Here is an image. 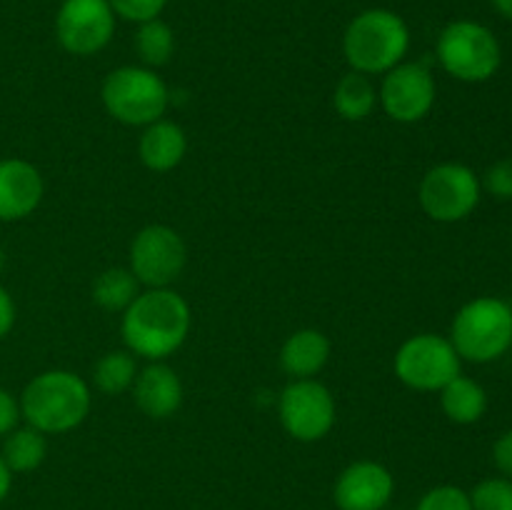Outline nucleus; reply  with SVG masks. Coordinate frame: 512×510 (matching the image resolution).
Wrapping results in <instances>:
<instances>
[{"mask_svg":"<svg viewBox=\"0 0 512 510\" xmlns=\"http://www.w3.org/2000/svg\"><path fill=\"white\" fill-rule=\"evenodd\" d=\"M410 50V28L398 13L370 8L355 15L343 35L345 60L363 75H385L405 60Z\"/></svg>","mask_w":512,"mask_h":510,"instance_id":"obj_3","label":"nucleus"},{"mask_svg":"<svg viewBox=\"0 0 512 510\" xmlns=\"http://www.w3.org/2000/svg\"><path fill=\"white\" fill-rule=\"evenodd\" d=\"M485 190L498 200H512V158L490 165L485 173Z\"/></svg>","mask_w":512,"mask_h":510,"instance_id":"obj_27","label":"nucleus"},{"mask_svg":"<svg viewBox=\"0 0 512 510\" xmlns=\"http://www.w3.org/2000/svg\"><path fill=\"white\" fill-rule=\"evenodd\" d=\"M438 85L425 63H400L383 75L378 103L395 123H420L435 105Z\"/></svg>","mask_w":512,"mask_h":510,"instance_id":"obj_11","label":"nucleus"},{"mask_svg":"<svg viewBox=\"0 0 512 510\" xmlns=\"http://www.w3.org/2000/svg\"><path fill=\"white\" fill-rule=\"evenodd\" d=\"M188 263V245L170 225H145L130 243V270L145 288H170Z\"/></svg>","mask_w":512,"mask_h":510,"instance_id":"obj_9","label":"nucleus"},{"mask_svg":"<svg viewBox=\"0 0 512 510\" xmlns=\"http://www.w3.org/2000/svg\"><path fill=\"white\" fill-rule=\"evenodd\" d=\"M450 343L468 363L500 360L512 348V305L495 295L473 298L453 318Z\"/></svg>","mask_w":512,"mask_h":510,"instance_id":"obj_4","label":"nucleus"},{"mask_svg":"<svg viewBox=\"0 0 512 510\" xmlns=\"http://www.w3.org/2000/svg\"><path fill=\"white\" fill-rule=\"evenodd\" d=\"M0 455H3L5 465H8L13 475L30 473V470H38L43 465L45 455H48V440L33 425L15 428L13 433L5 435L3 453Z\"/></svg>","mask_w":512,"mask_h":510,"instance_id":"obj_20","label":"nucleus"},{"mask_svg":"<svg viewBox=\"0 0 512 510\" xmlns=\"http://www.w3.org/2000/svg\"><path fill=\"white\" fill-rule=\"evenodd\" d=\"M10 485H13V473H10V468H8V465H5L3 455H0V503H3V500L8 498Z\"/></svg>","mask_w":512,"mask_h":510,"instance_id":"obj_31","label":"nucleus"},{"mask_svg":"<svg viewBox=\"0 0 512 510\" xmlns=\"http://www.w3.org/2000/svg\"><path fill=\"white\" fill-rule=\"evenodd\" d=\"M483 183L463 163H440L423 175L418 200L423 213L435 223H460L475 213Z\"/></svg>","mask_w":512,"mask_h":510,"instance_id":"obj_8","label":"nucleus"},{"mask_svg":"<svg viewBox=\"0 0 512 510\" xmlns=\"http://www.w3.org/2000/svg\"><path fill=\"white\" fill-rule=\"evenodd\" d=\"M135 50H138L145 68L150 70L170 63V58H173L175 53L173 28L160 18L148 20V23H140L138 33H135Z\"/></svg>","mask_w":512,"mask_h":510,"instance_id":"obj_23","label":"nucleus"},{"mask_svg":"<svg viewBox=\"0 0 512 510\" xmlns=\"http://www.w3.org/2000/svg\"><path fill=\"white\" fill-rule=\"evenodd\" d=\"M13 325H15V300L13 295L0 285V338H5V335L10 333Z\"/></svg>","mask_w":512,"mask_h":510,"instance_id":"obj_30","label":"nucleus"},{"mask_svg":"<svg viewBox=\"0 0 512 510\" xmlns=\"http://www.w3.org/2000/svg\"><path fill=\"white\" fill-rule=\"evenodd\" d=\"M100 98L110 118L133 128H145L163 118L170 93L165 80L155 70L123 65L105 75Z\"/></svg>","mask_w":512,"mask_h":510,"instance_id":"obj_6","label":"nucleus"},{"mask_svg":"<svg viewBox=\"0 0 512 510\" xmlns=\"http://www.w3.org/2000/svg\"><path fill=\"white\" fill-rule=\"evenodd\" d=\"M493 460H495V468L503 473V478L512 480V428L505 430L493 445Z\"/></svg>","mask_w":512,"mask_h":510,"instance_id":"obj_29","label":"nucleus"},{"mask_svg":"<svg viewBox=\"0 0 512 510\" xmlns=\"http://www.w3.org/2000/svg\"><path fill=\"white\" fill-rule=\"evenodd\" d=\"M395 478L378 460H355L338 475L333 498L338 510H385L393 500Z\"/></svg>","mask_w":512,"mask_h":510,"instance_id":"obj_13","label":"nucleus"},{"mask_svg":"<svg viewBox=\"0 0 512 510\" xmlns=\"http://www.w3.org/2000/svg\"><path fill=\"white\" fill-rule=\"evenodd\" d=\"M140 295V283L130 268H108L95 278L93 300L108 313H125Z\"/></svg>","mask_w":512,"mask_h":510,"instance_id":"obj_21","label":"nucleus"},{"mask_svg":"<svg viewBox=\"0 0 512 510\" xmlns=\"http://www.w3.org/2000/svg\"><path fill=\"white\" fill-rule=\"evenodd\" d=\"M328 335L315 328L295 330L280 348V368L293 380L315 378L330 360Z\"/></svg>","mask_w":512,"mask_h":510,"instance_id":"obj_17","label":"nucleus"},{"mask_svg":"<svg viewBox=\"0 0 512 510\" xmlns=\"http://www.w3.org/2000/svg\"><path fill=\"white\" fill-rule=\"evenodd\" d=\"M115 18H123L128 23H148V20L160 18L168 0H108Z\"/></svg>","mask_w":512,"mask_h":510,"instance_id":"obj_26","label":"nucleus"},{"mask_svg":"<svg viewBox=\"0 0 512 510\" xmlns=\"http://www.w3.org/2000/svg\"><path fill=\"white\" fill-rule=\"evenodd\" d=\"M133 393L135 405L153 420L170 418L183 405L180 375L170 365H165L163 360H155L148 368L140 370L133 383Z\"/></svg>","mask_w":512,"mask_h":510,"instance_id":"obj_15","label":"nucleus"},{"mask_svg":"<svg viewBox=\"0 0 512 510\" xmlns=\"http://www.w3.org/2000/svg\"><path fill=\"white\" fill-rule=\"evenodd\" d=\"M415 510H473L470 493L458 485H435L420 498Z\"/></svg>","mask_w":512,"mask_h":510,"instance_id":"obj_25","label":"nucleus"},{"mask_svg":"<svg viewBox=\"0 0 512 510\" xmlns=\"http://www.w3.org/2000/svg\"><path fill=\"white\" fill-rule=\"evenodd\" d=\"M493 8L498 10L505 20H512V0H493Z\"/></svg>","mask_w":512,"mask_h":510,"instance_id":"obj_32","label":"nucleus"},{"mask_svg":"<svg viewBox=\"0 0 512 510\" xmlns=\"http://www.w3.org/2000/svg\"><path fill=\"white\" fill-rule=\"evenodd\" d=\"M473 510H512V480L488 478L470 493Z\"/></svg>","mask_w":512,"mask_h":510,"instance_id":"obj_24","label":"nucleus"},{"mask_svg":"<svg viewBox=\"0 0 512 510\" xmlns=\"http://www.w3.org/2000/svg\"><path fill=\"white\" fill-rule=\"evenodd\" d=\"M333 105L340 118L350 120V123H360V120L373 115L375 105H378V88L373 85L370 75L350 70L335 85Z\"/></svg>","mask_w":512,"mask_h":510,"instance_id":"obj_19","label":"nucleus"},{"mask_svg":"<svg viewBox=\"0 0 512 510\" xmlns=\"http://www.w3.org/2000/svg\"><path fill=\"white\" fill-rule=\"evenodd\" d=\"M138 378V363L130 350H110L95 363L93 383L100 393L120 395L133 388Z\"/></svg>","mask_w":512,"mask_h":510,"instance_id":"obj_22","label":"nucleus"},{"mask_svg":"<svg viewBox=\"0 0 512 510\" xmlns=\"http://www.w3.org/2000/svg\"><path fill=\"white\" fill-rule=\"evenodd\" d=\"M460 365L463 360L450 338L438 333L413 335L400 345L393 360L400 383L420 393H440L450 380L458 378Z\"/></svg>","mask_w":512,"mask_h":510,"instance_id":"obj_7","label":"nucleus"},{"mask_svg":"<svg viewBox=\"0 0 512 510\" xmlns=\"http://www.w3.org/2000/svg\"><path fill=\"white\" fill-rule=\"evenodd\" d=\"M123 340L133 355L165 360L183 348L190 333V305L170 288H148L123 313Z\"/></svg>","mask_w":512,"mask_h":510,"instance_id":"obj_1","label":"nucleus"},{"mask_svg":"<svg viewBox=\"0 0 512 510\" xmlns=\"http://www.w3.org/2000/svg\"><path fill=\"white\" fill-rule=\"evenodd\" d=\"M185 153H188V138L178 123L160 118L145 125L138 143V155L145 168L153 173H168L183 163Z\"/></svg>","mask_w":512,"mask_h":510,"instance_id":"obj_16","label":"nucleus"},{"mask_svg":"<svg viewBox=\"0 0 512 510\" xmlns=\"http://www.w3.org/2000/svg\"><path fill=\"white\" fill-rule=\"evenodd\" d=\"M43 193V175L33 163L23 158L0 160V223H13L33 215Z\"/></svg>","mask_w":512,"mask_h":510,"instance_id":"obj_14","label":"nucleus"},{"mask_svg":"<svg viewBox=\"0 0 512 510\" xmlns=\"http://www.w3.org/2000/svg\"><path fill=\"white\" fill-rule=\"evenodd\" d=\"M5 268V255H3V250H0V270Z\"/></svg>","mask_w":512,"mask_h":510,"instance_id":"obj_33","label":"nucleus"},{"mask_svg":"<svg viewBox=\"0 0 512 510\" xmlns=\"http://www.w3.org/2000/svg\"><path fill=\"white\" fill-rule=\"evenodd\" d=\"M20 415V400H15V395L10 390L0 388V438L8 433H13L18 428Z\"/></svg>","mask_w":512,"mask_h":510,"instance_id":"obj_28","label":"nucleus"},{"mask_svg":"<svg viewBox=\"0 0 512 510\" xmlns=\"http://www.w3.org/2000/svg\"><path fill=\"white\" fill-rule=\"evenodd\" d=\"M440 408H443L445 418L455 425H473L488 410V393L483 385L473 378H465L463 373L458 378L450 380L443 390H440Z\"/></svg>","mask_w":512,"mask_h":510,"instance_id":"obj_18","label":"nucleus"},{"mask_svg":"<svg viewBox=\"0 0 512 510\" xmlns=\"http://www.w3.org/2000/svg\"><path fill=\"white\" fill-rule=\"evenodd\" d=\"M115 13L108 0H63L55 38L73 55H95L113 40Z\"/></svg>","mask_w":512,"mask_h":510,"instance_id":"obj_12","label":"nucleus"},{"mask_svg":"<svg viewBox=\"0 0 512 510\" xmlns=\"http://www.w3.org/2000/svg\"><path fill=\"white\" fill-rule=\"evenodd\" d=\"M435 58L450 78L485 83L503 65V48L488 25L478 20H453L440 30Z\"/></svg>","mask_w":512,"mask_h":510,"instance_id":"obj_5","label":"nucleus"},{"mask_svg":"<svg viewBox=\"0 0 512 510\" xmlns=\"http://www.w3.org/2000/svg\"><path fill=\"white\" fill-rule=\"evenodd\" d=\"M278 415L285 433L300 443H318L335 428V398L315 378L293 380L278 400Z\"/></svg>","mask_w":512,"mask_h":510,"instance_id":"obj_10","label":"nucleus"},{"mask_svg":"<svg viewBox=\"0 0 512 510\" xmlns=\"http://www.w3.org/2000/svg\"><path fill=\"white\" fill-rule=\"evenodd\" d=\"M90 405V385L73 370H45L20 395V415L43 435H63L80 428Z\"/></svg>","mask_w":512,"mask_h":510,"instance_id":"obj_2","label":"nucleus"}]
</instances>
